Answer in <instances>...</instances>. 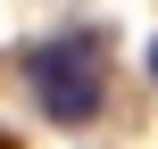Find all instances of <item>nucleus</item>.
Returning a JSON list of instances; mask_svg holds the SVG:
<instances>
[{"label": "nucleus", "instance_id": "f257e3e1", "mask_svg": "<svg viewBox=\"0 0 158 149\" xmlns=\"http://www.w3.org/2000/svg\"><path fill=\"white\" fill-rule=\"evenodd\" d=\"M25 75H33V100H42L50 124H92V116H100V41H92V33L33 41Z\"/></svg>", "mask_w": 158, "mask_h": 149}, {"label": "nucleus", "instance_id": "f03ea898", "mask_svg": "<svg viewBox=\"0 0 158 149\" xmlns=\"http://www.w3.org/2000/svg\"><path fill=\"white\" fill-rule=\"evenodd\" d=\"M150 83H158V41H150Z\"/></svg>", "mask_w": 158, "mask_h": 149}]
</instances>
